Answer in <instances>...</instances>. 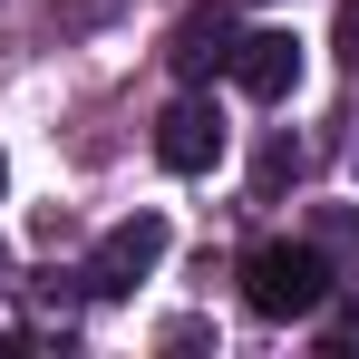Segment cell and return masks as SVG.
Returning <instances> with one entry per match:
<instances>
[{
    "mask_svg": "<svg viewBox=\"0 0 359 359\" xmlns=\"http://www.w3.org/2000/svg\"><path fill=\"white\" fill-rule=\"evenodd\" d=\"M243 301L262 320H311L330 301V252L320 243H252L243 252Z\"/></svg>",
    "mask_w": 359,
    "mask_h": 359,
    "instance_id": "obj_1",
    "label": "cell"
},
{
    "mask_svg": "<svg viewBox=\"0 0 359 359\" xmlns=\"http://www.w3.org/2000/svg\"><path fill=\"white\" fill-rule=\"evenodd\" d=\"M330 49H340V68L359 78V0H340V20H330Z\"/></svg>",
    "mask_w": 359,
    "mask_h": 359,
    "instance_id": "obj_8",
    "label": "cell"
},
{
    "mask_svg": "<svg viewBox=\"0 0 359 359\" xmlns=\"http://www.w3.org/2000/svg\"><path fill=\"white\" fill-rule=\"evenodd\" d=\"M0 282H10V243H0Z\"/></svg>",
    "mask_w": 359,
    "mask_h": 359,
    "instance_id": "obj_10",
    "label": "cell"
},
{
    "mask_svg": "<svg viewBox=\"0 0 359 359\" xmlns=\"http://www.w3.org/2000/svg\"><path fill=\"white\" fill-rule=\"evenodd\" d=\"M224 156V117H214V97H175L165 117H156V165L165 175H204Z\"/></svg>",
    "mask_w": 359,
    "mask_h": 359,
    "instance_id": "obj_3",
    "label": "cell"
},
{
    "mask_svg": "<svg viewBox=\"0 0 359 359\" xmlns=\"http://www.w3.org/2000/svg\"><path fill=\"white\" fill-rule=\"evenodd\" d=\"M156 262H165V214H126V224L97 233V252H88V272H78V282H88V301H126Z\"/></svg>",
    "mask_w": 359,
    "mask_h": 359,
    "instance_id": "obj_2",
    "label": "cell"
},
{
    "mask_svg": "<svg viewBox=\"0 0 359 359\" xmlns=\"http://www.w3.org/2000/svg\"><path fill=\"white\" fill-rule=\"evenodd\" d=\"M224 68H233V88H243V97L282 107V97H292V78H301V39H292V29H243Z\"/></svg>",
    "mask_w": 359,
    "mask_h": 359,
    "instance_id": "obj_4",
    "label": "cell"
},
{
    "mask_svg": "<svg viewBox=\"0 0 359 359\" xmlns=\"http://www.w3.org/2000/svg\"><path fill=\"white\" fill-rule=\"evenodd\" d=\"M292 175H301V146H292V136H282V146L262 156V175H252V184H262V194H282V184H292Z\"/></svg>",
    "mask_w": 359,
    "mask_h": 359,
    "instance_id": "obj_7",
    "label": "cell"
},
{
    "mask_svg": "<svg viewBox=\"0 0 359 359\" xmlns=\"http://www.w3.org/2000/svg\"><path fill=\"white\" fill-rule=\"evenodd\" d=\"M0 194H10V156H0Z\"/></svg>",
    "mask_w": 359,
    "mask_h": 359,
    "instance_id": "obj_11",
    "label": "cell"
},
{
    "mask_svg": "<svg viewBox=\"0 0 359 359\" xmlns=\"http://www.w3.org/2000/svg\"><path fill=\"white\" fill-rule=\"evenodd\" d=\"M117 10H126V0H49V20H59V29H107Z\"/></svg>",
    "mask_w": 359,
    "mask_h": 359,
    "instance_id": "obj_6",
    "label": "cell"
},
{
    "mask_svg": "<svg viewBox=\"0 0 359 359\" xmlns=\"http://www.w3.org/2000/svg\"><path fill=\"white\" fill-rule=\"evenodd\" d=\"M320 340H330L340 359H359V301H350V311H330V330H320Z\"/></svg>",
    "mask_w": 359,
    "mask_h": 359,
    "instance_id": "obj_9",
    "label": "cell"
},
{
    "mask_svg": "<svg viewBox=\"0 0 359 359\" xmlns=\"http://www.w3.org/2000/svg\"><path fill=\"white\" fill-rule=\"evenodd\" d=\"M233 39H243V29H233V10L214 0V10H184V20H175V49H165V59H175L184 78H214V68L233 59Z\"/></svg>",
    "mask_w": 359,
    "mask_h": 359,
    "instance_id": "obj_5",
    "label": "cell"
}]
</instances>
